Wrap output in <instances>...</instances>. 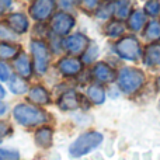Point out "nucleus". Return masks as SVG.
I'll return each mask as SVG.
<instances>
[{"mask_svg": "<svg viewBox=\"0 0 160 160\" xmlns=\"http://www.w3.org/2000/svg\"><path fill=\"white\" fill-rule=\"evenodd\" d=\"M115 49L122 58L128 59V61H136L139 58V55H141L139 42L133 37H127V38L121 39L117 44Z\"/></svg>", "mask_w": 160, "mask_h": 160, "instance_id": "obj_5", "label": "nucleus"}, {"mask_svg": "<svg viewBox=\"0 0 160 160\" xmlns=\"http://www.w3.org/2000/svg\"><path fill=\"white\" fill-rule=\"evenodd\" d=\"M93 73H94V78H96L97 80H100V82H102V83H108V82H111V80L114 79L112 69L108 68L107 65H104V63L97 65V66L94 68Z\"/></svg>", "mask_w": 160, "mask_h": 160, "instance_id": "obj_13", "label": "nucleus"}, {"mask_svg": "<svg viewBox=\"0 0 160 160\" xmlns=\"http://www.w3.org/2000/svg\"><path fill=\"white\" fill-rule=\"evenodd\" d=\"M10 88L13 93L21 94V93H24V91H27V83H25L21 78L13 76V79H11V82H10Z\"/></svg>", "mask_w": 160, "mask_h": 160, "instance_id": "obj_21", "label": "nucleus"}, {"mask_svg": "<svg viewBox=\"0 0 160 160\" xmlns=\"http://www.w3.org/2000/svg\"><path fill=\"white\" fill-rule=\"evenodd\" d=\"M10 73H8V69L4 63H0V79L2 80H7Z\"/></svg>", "mask_w": 160, "mask_h": 160, "instance_id": "obj_27", "label": "nucleus"}, {"mask_svg": "<svg viewBox=\"0 0 160 160\" xmlns=\"http://www.w3.org/2000/svg\"><path fill=\"white\" fill-rule=\"evenodd\" d=\"M56 7V0H32L30 13L37 21H44L49 18Z\"/></svg>", "mask_w": 160, "mask_h": 160, "instance_id": "obj_4", "label": "nucleus"}, {"mask_svg": "<svg viewBox=\"0 0 160 160\" xmlns=\"http://www.w3.org/2000/svg\"><path fill=\"white\" fill-rule=\"evenodd\" d=\"M131 13V2L129 0H115L112 4V14L118 20H124Z\"/></svg>", "mask_w": 160, "mask_h": 160, "instance_id": "obj_11", "label": "nucleus"}, {"mask_svg": "<svg viewBox=\"0 0 160 160\" xmlns=\"http://www.w3.org/2000/svg\"><path fill=\"white\" fill-rule=\"evenodd\" d=\"M35 142L42 148H47L52 142V131L48 128H42L35 133Z\"/></svg>", "mask_w": 160, "mask_h": 160, "instance_id": "obj_17", "label": "nucleus"}, {"mask_svg": "<svg viewBox=\"0 0 160 160\" xmlns=\"http://www.w3.org/2000/svg\"><path fill=\"white\" fill-rule=\"evenodd\" d=\"M11 4V0H0V14L4 11L6 7H8V6Z\"/></svg>", "mask_w": 160, "mask_h": 160, "instance_id": "obj_29", "label": "nucleus"}, {"mask_svg": "<svg viewBox=\"0 0 160 160\" xmlns=\"http://www.w3.org/2000/svg\"><path fill=\"white\" fill-rule=\"evenodd\" d=\"M146 38L149 41H155V39L160 38V24L156 21H152L148 24L146 28Z\"/></svg>", "mask_w": 160, "mask_h": 160, "instance_id": "obj_22", "label": "nucleus"}, {"mask_svg": "<svg viewBox=\"0 0 160 160\" xmlns=\"http://www.w3.org/2000/svg\"><path fill=\"white\" fill-rule=\"evenodd\" d=\"M107 2H115V0H107Z\"/></svg>", "mask_w": 160, "mask_h": 160, "instance_id": "obj_33", "label": "nucleus"}, {"mask_svg": "<svg viewBox=\"0 0 160 160\" xmlns=\"http://www.w3.org/2000/svg\"><path fill=\"white\" fill-rule=\"evenodd\" d=\"M124 32V24L121 21H111L107 27V34L110 37H118Z\"/></svg>", "mask_w": 160, "mask_h": 160, "instance_id": "obj_23", "label": "nucleus"}, {"mask_svg": "<svg viewBox=\"0 0 160 160\" xmlns=\"http://www.w3.org/2000/svg\"><path fill=\"white\" fill-rule=\"evenodd\" d=\"M59 107L62 110H76L79 107V98L75 91H68L59 98Z\"/></svg>", "mask_w": 160, "mask_h": 160, "instance_id": "obj_12", "label": "nucleus"}, {"mask_svg": "<svg viewBox=\"0 0 160 160\" xmlns=\"http://www.w3.org/2000/svg\"><path fill=\"white\" fill-rule=\"evenodd\" d=\"M17 52H18V47H14L10 44H0V58L10 59L16 56Z\"/></svg>", "mask_w": 160, "mask_h": 160, "instance_id": "obj_20", "label": "nucleus"}, {"mask_svg": "<svg viewBox=\"0 0 160 160\" xmlns=\"http://www.w3.org/2000/svg\"><path fill=\"white\" fill-rule=\"evenodd\" d=\"M145 62L150 66H155V65L160 63V45L159 44H153L149 45L145 53Z\"/></svg>", "mask_w": 160, "mask_h": 160, "instance_id": "obj_15", "label": "nucleus"}, {"mask_svg": "<svg viewBox=\"0 0 160 160\" xmlns=\"http://www.w3.org/2000/svg\"><path fill=\"white\" fill-rule=\"evenodd\" d=\"M80 3L86 10H96L100 6V0H80Z\"/></svg>", "mask_w": 160, "mask_h": 160, "instance_id": "obj_26", "label": "nucleus"}, {"mask_svg": "<svg viewBox=\"0 0 160 160\" xmlns=\"http://www.w3.org/2000/svg\"><path fill=\"white\" fill-rule=\"evenodd\" d=\"M14 118L21 125H39L47 121V114L35 107L20 104L14 108Z\"/></svg>", "mask_w": 160, "mask_h": 160, "instance_id": "obj_2", "label": "nucleus"}, {"mask_svg": "<svg viewBox=\"0 0 160 160\" xmlns=\"http://www.w3.org/2000/svg\"><path fill=\"white\" fill-rule=\"evenodd\" d=\"M145 21H146L145 14L139 10H135V11H132V14H131L129 18H128V25L131 27V30L139 31L142 28V25L145 24Z\"/></svg>", "mask_w": 160, "mask_h": 160, "instance_id": "obj_16", "label": "nucleus"}, {"mask_svg": "<svg viewBox=\"0 0 160 160\" xmlns=\"http://www.w3.org/2000/svg\"><path fill=\"white\" fill-rule=\"evenodd\" d=\"M7 133H8V127L6 124H3V122H0V139L4 135H7Z\"/></svg>", "mask_w": 160, "mask_h": 160, "instance_id": "obj_28", "label": "nucleus"}, {"mask_svg": "<svg viewBox=\"0 0 160 160\" xmlns=\"http://www.w3.org/2000/svg\"><path fill=\"white\" fill-rule=\"evenodd\" d=\"M8 24H10L11 30L17 34H22L27 31L28 28V20L24 14L21 13H14L8 17Z\"/></svg>", "mask_w": 160, "mask_h": 160, "instance_id": "obj_9", "label": "nucleus"}, {"mask_svg": "<svg viewBox=\"0 0 160 160\" xmlns=\"http://www.w3.org/2000/svg\"><path fill=\"white\" fill-rule=\"evenodd\" d=\"M18 153L10 152V150H3L0 149V160H18Z\"/></svg>", "mask_w": 160, "mask_h": 160, "instance_id": "obj_25", "label": "nucleus"}, {"mask_svg": "<svg viewBox=\"0 0 160 160\" xmlns=\"http://www.w3.org/2000/svg\"><path fill=\"white\" fill-rule=\"evenodd\" d=\"M48 93L42 87H34L30 91V100L35 104H47L48 102Z\"/></svg>", "mask_w": 160, "mask_h": 160, "instance_id": "obj_18", "label": "nucleus"}, {"mask_svg": "<svg viewBox=\"0 0 160 160\" xmlns=\"http://www.w3.org/2000/svg\"><path fill=\"white\" fill-rule=\"evenodd\" d=\"M75 25V18L69 16L68 13H58L52 20V30L55 31L58 35H65L68 34L72 27Z\"/></svg>", "mask_w": 160, "mask_h": 160, "instance_id": "obj_6", "label": "nucleus"}, {"mask_svg": "<svg viewBox=\"0 0 160 160\" xmlns=\"http://www.w3.org/2000/svg\"><path fill=\"white\" fill-rule=\"evenodd\" d=\"M6 112V105L3 102H0V114H4Z\"/></svg>", "mask_w": 160, "mask_h": 160, "instance_id": "obj_30", "label": "nucleus"}, {"mask_svg": "<svg viewBox=\"0 0 160 160\" xmlns=\"http://www.w3.org/2000/svg\"><path fill=\"white\" fill-rule=\"evenodd\" d=\"M102 142V135L98 132H87L84 135L79 136L75 142L72 143L69 152L73 158H79L86 153H88L90 150H93L94 148H97Z\"/></svg>", "mask_w": 160, "mask_h": 160, "instance_id": "obj_1", "label": "nucleus"}, {"mask_svg": "<svg viewBox=\"0 0 160 160\" xmlns=\"http://www.w3.org/2000/svg\"><path fill=\"white\" fill-rule=\"evenodd\" d=\"M145 11L149 16H158L160 13V2L159 0H148L145 3Z\"/></svg>", "mask_w": 160, "mask_h": 160, "instance_id": "obj_24", "label": "nucleus"}, {"mask_svg": "<svg viewBox=\"0 0 160 160\" xmlns=\"http://www.w3.org/2000/svg\"><path fill=\"white\" fill-rule=\"evenodd\" d=\"M158 86H159V88H160V78L158 79Z\"/></svg>", "mask_w": 160, "mask_h": 160, "instance_id": "obj_32", "label": "nucleus"}, {"mask_svg": "<svg viewBox=\"0 0 160 160\" xmlns=\"http://www.w3.org/2000/svg\"><path fill=\"white\" fill-rule=\"evenodd\" d=\"M59 69L66 76H72V75H76V73L80 72L82 63H80V61L76 58H63L59 62Z\"/></svg>", "mask_w": 160, "mask_h": 160, "instance_id": "obj_10", "label": "nucleus"}, {"mask_svg": "<svg viewBox=\"0 0 160 160\" xmlns=\"http://www.w3.org/2000/svg\"><path fill=\"white\" fill-rule=\"evenodd\" d=\"M143 78L145 76L141 70L125 68V69H121L118 75V86L125 93H133L143 84Z\"/></svg>", "mask_w": 160, "mask_h": 160, "instance_id": "obj_3", "label": "nucleus"}, {"mask_svg": "<svg viewBox=\"0 0 160 160\" xmlns=\"http://www.w3.org/2000/svg\"><path fill=\"white\" fill-rule=\"evenodd\" d=\"M88 41L84 35L82 34H76V35H70L69 38H66L63 41V47L65 49L68 51L69 53H80L86 47H87Z\"/></svg>", "mask_w": 160, "mask_h": 160, "instance_id": "obj_8", "label": "nucleus"}, {"mask_svg": "<svg viewBox=\"0 0 160 160\" xmlns=\"http://www.w3.org/2000/svg\"><path fill=\"white\" fill-rule=\"evenodd\" d=\"M88 97H90V100L93 102L101 104L104 101V90L101 87H98V86H91L88 88Z\"/></svg>", "mask_w": 160, "mask_h": 160, "instance_id": "obj_19", "label": "nucleus"}, {"mask_svg": "<svg viewBox=\"0 0 160 160\" xmlns=\"http://www.w3.org/2000/svg\"><path fill=\"white\" fill-rule=\"evenodd\" d=\"M3 96H4V90H3V88H2V86H0V98H2Z\"/></svg>", "mask_w": 160, "mask_h": 160, "instance_id": "obj_31", "label": "nucleus"}, {"mask_svg": "<svg viewBox=\"0 0 160 160\" xmlns=\"http://www.w3.org/2000/svg\"><path fill=\"white\" fill-rule=\"evenodd\" d=\"M34 53V62H35V70L38 73H44L48 65V51L42 42H32L31 45Z\"/></svg>", "mask_w": 160, "mask_h": 160, "instance_id": "obj_7", "label": "nucleus"}, {"mask_svg": "<svg viewBox=\"0 0 160 160\" xmlns=\"http://www.w3.org/2000/svg\"><path fill=\"white\" fill-rule=\"evenodd\" d=\"M14 68H16V70L22 78H30L31 76V65L27 55H20L14 61Z\"/></svg>", "mask_w": 160, "mask_h": 160, "instance_id": "obj_14", "label": "nucleus"}]
</instances>
